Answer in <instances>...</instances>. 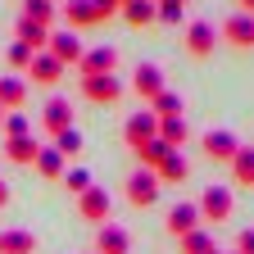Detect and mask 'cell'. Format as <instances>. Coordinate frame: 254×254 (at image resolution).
<instances>
[{
  "label": "cell",
  "mask_w": 254,
  "mask_h": 254,
  "mask_svg": "<svg viewBox=\"0 0 254 254\" xmlns=\"http://www.w3.org/2000/svg\"><path fill=\"white\" fill-rule=\"evenodd\" d=\"M23 18L50 27V23H55V0H23Z\"/></svg>",
  "instance_id": "cell-28"
},
{
  "label": "cell",
  "mask_w": 254,
  "mask_h": 254,
  "mask_svg": "<svg viewBox=\"0 0 254 254\" xmlns=\"http://www.w3.org/2000/svg\"><path fill=\"white\" fill-rule=\"evenodd\" d=\"M213 250H218V241H213L204 227H195V232L182 236V254H213Z\"/></svg>",
  "instance_id": "cell-26"
},
{
  "label": "cell",
  "mask_w": 254,
  "mask_h": 254,
  "mask_svg": "<svg viewBox=\"0 0 254 254\" xmlns=\"http://www.w3.org/2000/svg\"><path fill=\"white\" fill-rule=\"evenodd\" d=\"M82 100L86 105H118L123 100V82L109 73V77H82Z\"/></svg>",
  "instance_id": "cell-8"
},
{
  "label": "cell",
  "mask_w": 254,
  "mask_h": 254,
  "mask_svg": "<svg viewBox=\"0 0 254 254\" xmlns=\"http://www.w3.org/2000/svg\"><path fill=\"white\" fill-rule=\"evenodd\" d=\"M186 50L195 55V59L213 55V50H218V27H213L209 18H195V23H186Z\"/></svg>",
  "instance_id": "cell-11"
},
{
  "label": "cell",
  "mask_w": 254,
  "mask_h": 254,
  "mask_svg": "<svg viewBox=\"0 0 254 254\" xmlns=\"http://www.w3.org/2000/svg\"><path fill=\"white\" fill-rule=\"evenodd\" d=\"M9 204V182H0V209Z\"/></svg>",
  "instance_id": "cell-37"
},
{
  "label": "cell",
  "mask_w": 254,
  "mask_h": 254,
  "mask_svg": "<svg viewBox=\"0 0 254 254\" xmlns=\"http://www.w3.org/2000/svg\"><path fill=\"white\" fill-rule=\"evenodd\" d=\"M0 254H37V236L23 232V227L0 232Z\"/></svg>",
  "instance_id": "cell-21"
},
{
  "label": "cell",
  "mask_w": 254,
  "mask_h": 254,
  "mask_svg": "<svg viewBox=\"0 0 254 254\" xmlns=\"http://www.w3.org/2000/svg\"><path fill=\"white\" fill-rule=\"evenodd\" d=\"M27 105V82L23 77H0V109H5V114H18Z\"/></svg>",
  "instance_id": "cell-17"
},
{
  "label": "cell",
  "mask_w": 254,
  "mask_h": 254,
  "mask_svg": "<svg viewBox=\"0 0 254 254\" xmlns=\"http://www.w3.org/2000/svg\"><path fill=\"white\" fill-rule=\"evenodd\" d=\"M200 150H204L209 159H218V164H232L236 150H241V141H236L232 127H213V132H204V136H200Z\"/></svg>",
  "instance_id": "cell-4"
},
{
  "label": "cell",
  "mask_w": 254,
  "mask_h": 254,
  "mask_svg": "<svg viewBox=\"0 0 254 254\" xmlns=\"http://www.w3.org/2000/svg\"><path fill=\"white\" fill-rule=\"evenodd\" d=\"M91 5H95V18H114V14H123V5H118V0H91Z\"/></svg>",
  "instance_id": "cell-35"
},
{
  "label": "cell",
  "mask_w": 254,
  "mask_h": 254,
  "mask_svg": "<svg viewBox=\"0 0 254 254\" xmlns=\"http://www.w3.org/2000/svg\"><path fill=\"white\" fill-rule=\"evenodd\" d=\"M177 5H186V0H177Z\"/></svg>",
  "instance_id": "cell-42"
},
{
  "label": "cell",
  "mask_w": 254,
  "mask_h": 254,
  "mask_svg": "<svg viewBox=\"0 0 254 254\" xmlns=\"http://www.w3.org/2000/svg\"><path fill=\"white\" fill-rule=\"evenodd\" d=\"M159 141H164V145H173V150H182V145L190 141V127H186V114H173V118H159Z\"/></svg>",
  "instance_id": "cell-18"
},
{
  "label": "cell",
  "mask_w": 254,
  "mask_h": 254,
  "mask_svg": "<svg viewBox=\"0 0 254 254\" xmlns=\"http://www.w3.org/2000/svg\"><path fill=\"white\" fill-rule=\"evenodd\" d=\"M236 254H254V227H245V232L236 236Z\"/></svg>",
  "instance_id": "cell-36"
},
{
  "label": "cell",
  "mask_w": 254,
  "mask_h": 254,
  "mask_svg": "<svg viewBox=\"0 0 254 254\" xmlns=\"http://www.w3.org/2000/svg\"><path fill=\"white\" fill-rule=\"evenodd\" d=\"M232 186H204V195H200V222H227L232 218Z\"/></svg>",
  "instance_id": "cell-2"
},
{
  "label": "cell",
  "mask_w": 254,
  "mask_h": 254,
  "mask_svg": "<svg viewBox=\"0 0 254 254\" xmlns=\"http://www.w3.org/2000/svg\"><path fill=\"white\" fill-rule=\"evenodd\" d=\"M41 127H46L50 136L68 132V127H73V100H64V95H50L46 109H41Z\"/></svg>",
  "instance_id": "cell-12"
},
{
  "label": "cell",
  "mask_w": 254,
  "mask_h": 254,
  "mask_svg": "<svg viewBox=\"0 0 254 254\" xmlns=\"http://www.w3.org/2000/svg\"><path fill=\"white\" fill-rule=\"evenodd\" d=\"M118 5H132V0H118Z\"/></svg>",
  "instance_id": "cell-39"
},
{
  "label": "cell",
  "mask_w": 254,
  "mask_h": 254,
  "mask_svg": "<svg viewBox=\"0 0 254 254\" xmlns=\"http://www.w3.org/2000/svg\"><path fill=\"white\" fill-rule=\"evenodd\" d=\"M27 77L37 82V86H55L59 77H64V64L50 55V50H41L37 59H32V68H27Z\"/></svg>",
  "instance_id": "cell-16"
},
{
  "label": "cell",
  "mask_w": 254,
  "mask_h": 254,
  "mask_svg": "<svg viewBox=\"0 0 254 254\" xmlns=\"http://www.w3.org/2000/svg\"><path fill=\"white\" fill-rule=\"evenodd\" d=\"M123 18H127V27H150V23H159V5L154 0H132V5H123Z\"/></svg>",
  "instance_id": "cell-23"
},
{
  "label": "cell",
  "mask_w": 254,
  "mask_h": 254,
  "mask_svg": "<svg viewBox=\"0 0 254 254\" xmlns=\"http://www.w3.org/2000/svg\"><path fill=\"white\" fill-rule=\"evenodd\" d=\"M182 14H186V5H177V0H164V5H159V23H168V27H177Z\"/></svg>",
  "instance_id": "cell-34"
},
{
  "label": "cell",
  "mask_w": 254,
  "mask_h": 254,
  "mask_svg": "<svg viewBox=\"0 0 254 254\" xmlns=\"http://www.w3.org/2000/svg\"><path fill=\"white\" fill-rule=\"evenodd\" d=\"M32 168H37L41 177H50V182H59L64 173H68V168H64V154L55 145H41V154H37V164H32Z\"/></svg>",
  "instance_id": "cell-24"
},
{
  "label": "cell",
  "mask_w": 254,
  "mask_h": 254,
  "mask_svg": "<svg viewBox=\"0 0 254 254\" xmlns=\"http://www.w3.org/2000/svg\"><path fill=\"white\" fill-rule=\"evenodd\" d=\"M213 254H218V250H213Z\"/></svg>",
  "instance_id": "cell-44"
},
{
  "label": "cell",
  "mask_w": 254,
  "mask_h": 254,
  "mask_svg": "<svg viewBox=\"0 0 254 254\" xmlns=\"http://www.w3.org/2000/svg\"><path fill=\"white\" fill-rule=\"evenodd\" d=\"M55 150H59L64 159H77V154H82V132H77V127L59 132V136H55Z\"/></svg>",
  "instance_id": "cell-31"
},
{
  "label": "cell",
  "mask_w": 254,
  "mask_h": 254,
  "mask_svg": "<svg viewBox=\"0 0 254 254\" xmlns=\"http://www.w3.org/2000/svg\"><path fill=\"white\" fill-rule=\"evenodd\" d=\"M0 123H5V109H0Z\"/></svg>",
  "instance_id": "cell-40"
},
{
  "label": "cell",
  "mask_w": 254,
  "mask_h": 254,
  "mask_svg": "<svg viewBox=\"0 0 254 254\" xmlns=\"http://www.w3.org/2000/svg\"><path fill=\"white\" fill-rule=\"evenodd\" d=\"M77 73L82 77H109V73H118V50L114 46H91L82 55V64H77Z\"/></svg>",
  "instance_id": "cell-7"
},
{
  "label": "cell",
  "mask_w": 254,
  "mask_h": 254,
  "mask_svg": "<svg viewBox=\"0 0 254 254\" xmlns=\"http://www.w3.org/2000/svg\"><path fill=\"white\" fill-rule=\"evenodd\" d=\"M168 154H173V145H164V141H159V136H154L150 145H141V150H136V159H141V168H150V173H154L159 164H164V159H168Z\"/></svg>",
  "instance_id": "cell-27"
},
{
  "label": "cell",
  "mask_w": 254,
  "mask_h": 254,
  "mask_svg": "<svg viewBox=\"0 0 254 254\" xmlns=\"http://www.w3.org/2000/svg\"><path fill=\"white\" fill-rule=\"evenodd\" d=\"M37 154H41V141H37V136L5 141V159H9V164H37Z\"/></svg>",
  "instance_id": "cell-22"
},
{
  "label": "cell",
  "mask_w": 254,
  "mask_h": 254,
  "mask_svg": "<svg viewBox=\"0 0 254 254\" xmlns=\"http://www.w3.org/2000/svg\"><path fill=\"white\" fill-rule=\"evenodd\" d=\"M200 227V204H190V200H177L173 209H168V232L182 241L186 232H195Z\"/></svg>",
  "instance_id": "cell-14"
},
{
  "label": "cell",
  "mask_w": 254,
  "mask_h": 254,
  "mask_svg": "<svg viewBox=\"0 0 254 254\" xmlns=\"http://www.w3.org/2000/svg\"><path fill=\"white\" fill-rule=\"evenodd\" d=\"M64 23H68V32H82V27H95L100 18H95L91 0H68V5H64Z\"/></svg>",
  "instance_id": "cell-19"
},
{
  "label": "cell",
  "mask_w": 254,
  "mask_h": 254,
  "mask_svg": "<svg viewBox=\"0 0 254 254\" xmlns=\"http://www.w3.org/2000/svg\"><path fill=\"white\" fill-rule=\"evenodd\" d=\"M232 182L236 186H254V150L250 145H241L236 159H232Z\"/></svg>",
  "instance_id": "cell-25"
},
{
  "label": "cell",
  "mask_w": 254,
  "mask_h": 254,
  "mask_svg": "<svg viewBox=\"0 0 254 254\" xmlns=\"http://www.w3.org/2000/svg\"><path fill=\"white\" fill-rule=\"evenodd\" d=\"M218 37L227 41V46H236V50H254V18L250 14H227L222 18V27H218Z\"/></svg>",
  "instance_id": "cell-6"
},
{
  "label": "cell",
  "mask_w": 254,
  "mask_h": 254,
  "mask_svg": "<svg viewBox=\"0 0 254 254\" xmlns=\"http://www.w3.org/2000/svg\"><path fill=\"white\" fill-rule=\"evenodd\" d=\"M64 186H68L73 195H82V190H91L95 182H91V173H86V168H68V173H64Z\"/></svg>",
  "instance_id": "cell-33"
},
{
  "label": "cell",
  "mask_w": 254,
  "mask_h": 254,
  "mask_svg": "<svg viewBox=\"0 0 254 254\" xmlns=\"http://www.w3.org/2000/svg\"><path fill=\"white\" fill-rule=\"evenodd\" d=\"M236 5H241V14H250V18H254V0H236Z\"/></svg>",
  "instance_id": "cell-38"
},
{
  "label": "cell",
  "mask_w": 254,
  "mask_h": 254,
  "mask_svg": "<svg viewBox=\"0 0 254 254\" xmlns=\"http://www.w3.org/2000/svg\"><path fill=\"white\" fill-rule=\"evenodd\" d=\"M154 173H159V186H177V182H186V177H190V164L182 159V150H173V154H168Z\"/></svg>",
  "instance_id": "cell-20"
},
{
  "label": "cell",
  "mask_w": 254,
  "mask_h": 254,
  "mask_svg": "<svg viewBox=\"0 0 254 254\" xmlns=\"http://www.w3.org/2000/svg\"><path fill=\"white\" fill-rule=\"evenodd\" d=\"M232 254H236V250H232Z\"/></svg>",
  "instance_id": "cell-43"
},
{
  "label": "cell",
  "mask_w": 254,
  "mask_h": 254,
  "mask_svg": "<svg viewBox=\"0 0 254 254\" xmlns=\"http://www.w3.org/2000/svg\"><path fill=\"white\" fill-rule=\"evenodd\" d=\"M77 213H82V222H95V227L114 222L109 190H105V186H91V190H82V195H77Z\"/></svg>",
  "instance_id": "cell-1"
},
{
  "label": "cell",
  "mask_w": 254,
  "mask_h": 254,
  "mask_svg": "<svg viewBox=\"0 0 254 254\" xmlns=\"http://www.w3.org/2000/svg\"><path fill=\"white\" fill-rule=\"evenodd\" d=\"M14 41H23L27 50H37V55H41V50L50 46V27H41V23H32V18L18 14V23H14Z\"/></svg>",
  "instance_id": "cell-15"
},
{
  "label": "cell",
  "mask_w": 254,
  "mask_h": 254,
  "mask_svg": "<svg viewBox=\"0 0 254 254\" xmlns=\"http://www.w3.org/2000/svg\"><path fill=\"white\" fill-rule=\"evenodd\" d=\"M32 59H37V50H27L23 41H14V46H9V68L27 73V68H32Z\"/></svg>",
  "instance_id": "cell-32"
},
{
  "label": "cell",
  "mask_w": 254,
  "mask_h": 254,
  "mask_svg": "<svg viewBox=\"0 0 254 254\" xmlns=\"http://www.w3.org/2000/svg\"><path fill=\"white\" fill-rule=\"evenodd\" d=\"M0 132H5V141H18V136H32V123H27V114H5Z\"/></svg>",
  "instance_id": "cell-30"
},
{
  "label": "cell",
  "mask_w": 254,
  "mask_h": 254,
  "mask_svg": "<svg viewBox=\"0 0 254 254\" xmlns=\"http://www.w3.org/2000/svg\"><path fill=\"white\" fill-rule=\"evenodd\" d=\"M132 91L141 95V100H154V95H164V68L159 64H136V73H132Z\"/></svg>",
  "instance_id": "cell-13"
},
{
  "label": "cell",
  "mask_w": 254,
  "mask_h": 254,
  "mask_svg": "<svg viewBox=\"0 0 254 254\" xmlns=\"http://www.w3.org/2000/svg\"><path fill=\"white\" fill-rule=\"evenodd\" d=\"M64 68H68V64H82V55H86V46H82V37L77 32H68V27H59V32H50V46H46Z\"/></svg>",
  "instance_id": "cell-9"
},
{
  "label": "cell",
  "mask_w": 254,
  "mask_h": 254,
  "mask_svg": "<svg viewBox=\"0 0 254 254\" xmlns=\"http://www.w3.org/2000/svg\"><path fill=\"white\" fill-rule=\"evenodd\" d=\"M95 254H132V232H127L123 222L95 227Z\"/></svg>",
  "instance_id": "cell-10"
},
{
  "label": "cell",
  "mask_w": 254,
  "mask_h": 254,
  "mask_svg": "<svg viewBox=\"0 0 254 254\" xmlns=\"http://www.w3.org/2000/svg\"><path fill=\"white\" fill-rule=\"evenodd\" d=\"M154 5H164V0H154Z\"/></svg>",
  "instance_id": "cell-41"
},
{
  "label": "cell",
  "mask_w": 254,
  "mask_h": 254,
  "mask_svg": "<svg viewBox=\"0 0 254 254\" xmlns=\"http://www.w3.org/2000/svg\"><path fill=\"white\" fill-rule=\"evenodd\" d=\"M154 136H159V118H154L150 109H141V114H127V123H123V141L132 145V150L150 145Z\"/></svg>",
  "instance_id": "cell-5"
},
{
  "label": "cell",
  "mask_w": 254,
  "mask_h": 254,
  "mask_svg": "<svg viewBox=\"0 0 254 254\" xmlns=\"http://www.w3.org/2000/svg\"><path fill=\"white\" fill-rule=\"evenodd\" d=\"M150 114H154V118H173V114H182V95H177V91L154 95V100H150Z\"/></svg>",
  "instance_id": "cell-29"
},
{
  "label": "cell",
  "mask_w": 254,
  "mask_h": 254,
  "mask_svg": "<svg viewBox=\"0 0 254 254\" xmlns=\"http://www.w3.org/2000/svg\"><path fill=\"white\" fill-rule=\"evenodd\" d=\"M123 186H127V200H132L136 209H150L159 200V190H164V186H159V173H150V168H136Z\"/></svg>",
  "instance_id": "cell-3"
}]
</instances>
